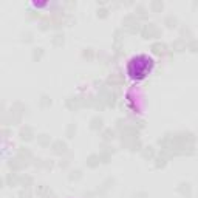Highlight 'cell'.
Segmentation results:
<instances>
[{
  "label": "cell",
  "mask_w": 198,
  "mask_h": 198,
  "mask_svg": "<svg viewBox=\"0 0 198 198\" xmlns=\"http://www.w3.org/2000/svg\"><path fill=\"white\" fill-rule=\"evenodd\" d=\"M33 136H34V133H33V130H31L30 127H25V129L20 130V138L23 139V141H31Z\"/></svg>",
  "instance_id": "3957f363"
},
{
  "label": "cell",
  "mask_w": 198,
  "mask_h": 198,
  "mask_svg": "<svg viewBox=\"0 0 198 198\" xmlns=\"http://www.w3.org/2000/svg\"><path fill=\"white\" fill-rule=\"evenodd\" d=\"M148 150H142V156L144 158H152V156H153V148L152 147H147Z\"/></svg>",
  "instance_id": "9a60e30c"
},
{
  "label": "cell",
  "mask_w": 198,
  "mask_h": 198,
  "mask_svg": "<svg viewBox=\"0 0 198 198\" xmlns=\"http://www.w3.org/2000/svg\"><path fill=\"white\" fill-rule=\"evenodd\" d=\"M187 48L190 50L192 53H198V42H197V40H192V42L187 45Z\"/></svg>",
  "instance_id": "8fae6325"
},
{
  "label": "cell",
  "mask_w": 198,
  "mask_h": 198,
  "mask_svg": "<svg viewBox=\"0 0 198 198\" xmlns=\"http://www.w3.org/2000/svg\"><path fill=\"white\" fill-rule=\"evenodd\" d=\"M39 142L42 144V146H45V144H50L48 135H40V136H39Z\"/></svg>",
  "instance_id": "2e32d148"
},
{
  "label": "cell",
  "mask_w": 198,
  "mask_h": 198,
  "mask_svg": "<svg viewBox=\"0 0 198 198\" xmlns=\"http://www.w3.org/2000/svg\"><path fill=\"white\" fill-rule=\"evenodd\" d=\"M51 104V101H50V99L47 98V96H42V101H40V105L42 107H45V105H50Z\"/></svg>",
  "instance_id": "ffe728a7"
},
{
  "label": "cell",
  "mask_w": 198,
  "mask_h": 198,
  "mask_svg": "<svg viewBox=\"0 0 198 198\" xmlns=\"http://www.w3.org/2000/svg\"><path fill=\"white\" fill-rule=\"evenodd\" d=\"M166 23H167V26H169V28H173V26H175V23H177V19L170 16V17H167V19H166Z\"/></svg>",
  "instance_id": "5bb4252c"
},
{
  "label": "cell",
  "mask_w": 198,
  "mask_h": 198,
  "mask_svg": "<svg viewBox=\"0 0 198 198\" xmlns=\"http://www.w3.org/2000/svg\"><path fill=\"white\" fill-rule=\"evenodd\" d=\"M93 130H98V129H101L102 127V119L101 118H93L91 119V125H90Z\"/></svg>",
  "instance_id": "8992f818"
},
{
  "label": "cell",
  "mask_w": 198,
  "mask_h": 198,
  "mask_svg": "<svg viewBox=\"0 0 198 198\" xmlns=\"http://www.w3.org/2000/svg\"><path fill=\"white\" fill-rule=\"evenodd\" d=\"M53 43H54V45H62V43H64V36L57 34L56 37L53 39Z\"/></svg>",
  "instance_id": "e0dca14e"
},
{
  "label": "cell",
  "mask_w": 198,
  "mask_h": 198,
  "mask_svg": "<svg viewBox=\"0 0 198 198\" xmlns=\"http://www.w3.org/2000/svg\"><path fill=\"white\" fill-rule=\"evenodd\" d=\"M164 50H166V45H163V43H153L152 45V51H153L155 54H163Z\"/></svg>",
  "instance_id": "5b68a950"
},
{
  "label": "cell",
  "mask_w": 198,
  "mask_h": 198,
  "mask_svg": "<svg viewBox=\"0 0 198 198\" xmlns=\"http://www.w3.org/2000/svg\"><path fill=\"white\" fill-rule=\"evenodd\" d=\"M6 181H8V184H10V186H16V184L19 183V178H17L14 173H10V175L6 177Z\"/></svg>",
  "instance_id": "52a82bcc"
},
{
  "label": "cell",
  "mask_w": 198,
  "mask_h": 198,
  "mask_svg": "<svg viewBox=\"0 0 198 198\" xmlns=\"http://www.w3.org/2000/svg\"><path fill=\"white\" fill-rule=\"evenodd\" d=\"M73 132H76V127H74L73 124H71L70 127H68V130H67V135H68V138H73V136H71V135H73Z\"/></svg>",
  "instance_id": "7402d4cb"
},
{
  "label": "cell",
  "mask_w": 198,
  "mask_h": 198,
  "mask_svg": "<svg viewBox=\"0 0 198 198\" xmlns=\"http://www.w3.org/2000/svg\"><path fill=\"white\" fill-rule=\"evenodd\" d=\"M99 161H101V156L90 155L88 160H87V166H88V167H91V169H94V167H98V166H99Z\"/></svg>",
  "instance_id": "277c9868"
},
{
  "label": "cell",
  "mask_w": 198,
  "mask_h": 198,
  "mask_svg": "<svg viewBox=\"0 0 198 198\" xmlns=\"http://www.w3.org/2000/svg\"><path fill=\"white\" fill-rule=\"evenodd\" d=\"M113 138H115L113 130H105V132H104V139H105V141H110V139H113Z\"/></svg>",
  "instance_id": "4fadbf2b"
},
{
  "label": "cell",
  "mask_w": 198,
  "mask_h": 198,
  "mask_svg": "<svg viewBox=\"0 0 198 198\" xmlns=\"http://www.w3.org/2000/svg\"><path fill=\"white\" fill-rule=\"evenodd\" d=\"M53 152L57 155H62V153H65L67 152V144L65 142H62V141H56V142H53Z\"/></svg>",
  "instance_id": "7a4b0ae2"
},
{
  "label": "cell",
  "mask_w": 198,
  "mask_h": 198,
  "mask_svg": "<svg viewBox=\"0 0 198 198\" xmlns=\"http://www.w3.org/2000/svg\"><path fill=\"white\" fill-rule=\"evenodd\" d=\"M172 48H175V51H183L186 48V43H183V40H177V42H173Z\"/></svg>",
  "instance_id": "ba28073f"
},
{
  "label": "cell",
  "mask_w": 198,
  "mask_h": 198,
  "mask_svg": "<svg viewBox=\"0 0 198 198\" xmlns=\"http://www.w3.org/2000/svg\"><path fill=\"white\" fill-rule=\"evenodd\" d=\"M150 6L153 8V10H163V3L161 2H152Z\"/></svg>",
  "instance_id": "d6986e66"
},
{
  "label": "cell",
  "mask_w": 198,
  "mask_h": 198,
  "mask_svg": "<svg viewBox=\"0 0 198 198\" xmlns=\"http://www.w3.org/2000/svg\"><path fill=\"white\" fill-rule=\"evenodd\" d=\"M20 198H30V192H20Z\"/></svg>",
  "instance_id": "603a6c76"
},
{
  "label": "cell",
  "mask_w": 198,
  "mask_h": 198,
  "mask_svg": "<svg viewBox=\"0 0 198 198\" xmlns=\"http://www.w3.org/2000/svg\"><path fill=\"white\" fill-rule=\"evenodd\" d=\"M142 36H144V39L158 37V36H160V30H156V26L150 23V25H147L146 28H144V31H142Z\"/></svg>",
  "instance_id": "6da1fadb"
},
{
  "label": "cell",
  "mask_w": 198,
  "mask_h": 198,
  "mask_svg": "<svg viewBox=\"0 0 198 198\" xmlns=\"http://www.w3.org/2000/svg\"><path fill=\"white\" fill-rule=\"evenodd\" d=\"M179 186H181V187H178V190H179V192H183V193H186V192H187V193H190V186H189L187 183H186V184L183 183V184H179Z\"/></svg>",
  "instance_id": "7c38bea8"
},
{
  "label": "cell",
  "mask_w": 198,
  "mask_h": 198,
  "mask_svg": "<svg viewBox=\"0 0 198 198\" xmlns=\"http://www.w3.org/2000/svg\"><path fill=\"white\" fill-rule=\"evenodd\" d=\"M42 56H43V50L42 48H36L34 53H33V59L34 60H40V59H42Z\"/></svg>",
  "instance_id": "9c48e42d"
},
{
  "label": "cell",
  "mask_w": 198,
  "mask_h": 198,
  "mask_svg": "<svg viewBox=\"0 0 198 198\" xmlns=\"http://www.w3.org/2000/svg\"><path fill=\"white\" fill-rule=\"evenodd\" d=\"M47 193H50V189H48L47 186H39V187H37V195L45 197Z\"/></svg>",
  "instance_id": "30bf717a"
},
{
  "label": "cell",
  "mask_w": 198,
  "mask_h": 198,
  "mask_svg": "<svg viewBox=\"0 0 198 198\" xmlns=\"http://www.w3.org/2000/svg\"><path fill=\"white\" fill-rule=\"evenodd\" d=\"M73 175H70V179L71 181H73V179H79L80 177H82V175H80V170H74V172H71Z\"/></svg>",
  "instance_id": "ac0fdd59"
},
{
  "label": "cell",
  "mask_w": 198,
  "mask_h": 198,
  "mask_svg": "<svg viewBox=\"0 0 198 198\" xmlns=\"http://www.w3.org/2000/svg\"><path fill=\"white\" fill-rule=\"evenodd\" d=\"M107 14H109V12H107V10H99V11H98V17H101V19H105Z\"/></svg>",
  "instance_id": "44dd1931"
}]
</instances>
